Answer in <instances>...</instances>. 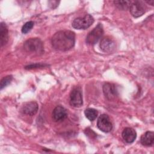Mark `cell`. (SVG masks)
I'll return each instance as SVG.
<instances>
[{"mask_svg":"<svg viewBox=\"0 0 154 154\" xmlns=\"http://www.w3.org/2000/svg\"><path fill=\"white\" fill-rule=\"evenodd\" d=\"M75 34L69 30H62L57 32L52 37V46L57 50L66 51L74 46Z\"/></svg>","mask_w":154,"mask_h":154,"instance_id":"6da1fadb","label":"cell"},{"mask_svg":"<svg viewBox=\"0 0 154 154\" xmlns=\"http://www.w3.org/2000/svg\"><path fill=\"white\" fill-rule=\"evenodd\" d=\"M23 49L28 53L37 55L42 54L44 52L43 42L38 38H31L25 41L23 44Z\"/></svg>","mask_w":154,"mask_h":154,"instance_id":"7a4b0ae2","label":"cell"},{"mask_svg":"<svg viewBox=\"0 0 154 154\" xmlns=\"http://www.w3.org/2000/svg\"><path fill=\"white\" fill-rule=\"evenodd\" d=\"M94 22V18L90 14H86L82 17L76 18L72 22V26L77 29H85Z\"/></svg>","mask_w":154,"mask_h":154,"instance_id":"3957f363","label":"cell"},{"mask_svg":"<svg viewBox=\"0 0 154 154\" xmlns=\"http://www.w3.org/2000/svg\"><path fill=\"white\" fill-rule=\"evenodd\" d=\"M103 34V29L101 23H98L97 25L91 30L86 37V42L87 44L93 45L96 44L102 37Z\"/></svg>","mask_w":154,"mask_h":154,"instance_id":"277c9868","label":"cell"},{"mask_svg":"<svg viewBox=\"0 0 154 154\" xmlns=\"http://www.w3.org/2000/svg\"><path fill=\"white\" fill-rule=\"evenodd\" d=\"M82 103L81 89L79 87H76L70 92V104L73 107H80L82 106Z\"/></svg>","mask_w":154,"mask_h":154,"instance_id":"5b68a950","label":"cell"},{"mask_svg":"<svg viewBox=\"0 0 154 154\" xmlns=\"http://www.w3.org/2000/svg\"><path fill=\"white\" fill-rule=\"evenodd\" d=\"M131 14L134 17H138L144 14L146 10V6L140 1H135L132 2L129 7Z\"/></svg>","mask_w":154,"mask_h":154,"instance_id":"8992f818","label":"cell"},{"mask_svg":"<svg viewBox=\"0 0 154 154\" xmlns=\"http://www.w3.org/2000/svg\"><path fill=\"white\" fill-rule=\"evenodd\" d=\"M98 128L104 132H109L112 129V125L109 116L103 114L99 116L97 122Z\"/></svg>","mask_w":154,"mask_h":154,"instance_id":"52a82bcc","label":"cell"},{"mask_svg":"<svg viewBox=\"0 0 154 154\" xmlns=\"http://www.w3.org/2000/svg\"><path fill=\"white\" fill-rule=\"evenodd\" d=\"M103 92L105 97L109 100L115 99L118 96V92L116 85L109 82L105 83L103 85Z\"/></svg>","mask_w":154,"mask_h":154,"instance_id":"ba28073f","label":"cell"},{"mask_svg":"<svg viewBox=\"0 0 154 154\" xmlns=\"http://www.w3.org/2000/svg\"><path fill=\"white\" fill-rule=\"evenodd\" d=\"M100 48L105 53H111L116 49V43L111 38L105 37L101 40Z\"/></svg>","mask_w":154,"mask_h":154,"instance_id":"9c48e42d","label":"cell"},{"mask_svg":"<svg viewBox=\"0 0 154 154\" xmlns=\"http://www.w3.org/2000/svg\"><path fill=\"white\" fill-rule=\"evenodd\" d=\"M38 109V104L35 102L32 101L25 103L21 108V112L23 114L32 116L37 113Z\"/></svg>","mask_w":154,"mask_h":154,"instance_id":"30bf717a","label":"cell"},{"mask_svg":"<svg viewBox=\"0 0 154 154\" xmlns=\"http://www.w3.org/2000/svg\"><path fill=\"white\" fill-rule=\"evenodd\" d=\"M67 117L66 109L62 106H57L52 111V118L55 122H60Z\"/></svg>","mask_w":154,"mask_h":154,"instance_id":"8fae6325","label":"cell"},{"mask_svg":"<svg viewBox=\"0 0 154 154\" xmlns=\"http://www.w3.org/2000/svg\"><path fill=\"white\" fill-rule=\"evenodd\" d=\"M122 137L126 143H132L135 141L137 137V133L134 129L126 128L122 132Z\"/></svg>","mask_w":154,"mask_h":154,"instance_id":"7c38bea8","label":"cell"},{"mask_svg":"<svg viewBox=\"0 0 154 154\" xmlns=\"http://www.w3.org/2000/svg\"><path fill=\"white\" fill-rule=\"evenodd\" d=\"M140 142L144 146H152L154 143V133L152 131H147L142 135Z\"/></svg>","mask_w":154,"mask_h":154,"instance_id":"4fadbf2b","label":"cell"},{"mask_svg":"<svg viewBox=\"0 0 154 154\" xmlns=\"http://www.w3.org/2000/svg\"><path fill=\"white\" fill-rule=\"evenodd\" d=\"M8 40V28L6 24L4 22L1 23L0 26V42L1 46L5 45Z\"/></svg>","mask_w":154,"mask_h":154,"instance_id":"5bb4252c","label":"cell"},{"mask_svg":"<svg viewBox=\"0 0 154 154\" xmlns=\"http://www.w3.org/2000/svg\"><path fill=\"white\" fill-rule=\"evenodd\" d=\"M132 1H121V0H116L114 1V4L115 6L121 10H126L129 9V7L131 5Z\"/></svg>","mask_w":154,"mask_h":154,"instance_id":"9a60e30c","label":"cell"},{"mask_svg":"<svg viewBox=\"0 0 154 154\" xmlns=\"http://www.w3.org/2000/svg\"><path fill=\"white\" fill-rule=\"evenodd\" d=\"M84 114L85 117L90 121L94 120L97 117L98 112L94 108H87L85 110Z\"/></svg>","mask_w":154,"mask_h":154,"instance_id":"2e32d148","label":"cell"},{"mask_svg":"<svg viewBox=\"0 0 154 154\" xmlns=\"http://www.w3.org/2000/svg\"><path fill=\"white\" fill-rule=\"evenodd\" d=\"M34 22L32 21H29L26 22L22 26V32L23 34H26L27 32H28L34 26Z\"/></svg>","mask_w":154,"mask_h":154,"instance_id":"e0dca14e","label":"cell"},{"mask_svg":"<svg viewBox=\"0 0 154 154\" xmlns=\"http://www.w3.org/2000/svg\"><path fill=\"white\" fill-rule=\"evenodd\" d=\"M13 77L11 75H8L5 77H4L1 81V89H3L5 87L8 85L11 81Z\"/></svg>","mask_w":154,"mask_h":154,"instance_id":"ac0fdd59","label":"cell"},{"mask_svg":"<svg viewBox=\"0 0 154 154\" xmlns=\"http://www.w3.org/2000/svg\"><path fill=\"white\" fill-rule=\"evenodd\" d=\"M85 133L86 135L90 136L91 138H94L96 136V134L92 131V129H90L89 128H87L85 130Z\"/></svg>","mask_w":154,"mask_h":154,"instance_id":"d6986e66","label":"cell"},{"mask_svg":"<svg viewBox=\"0 0 154 154\" xmlns=\"http://www.w3.org/2000/svg\"><path fill=\"white\" fill-rule=\"evenodd\" d=\"M146 2H147L148 4H150L151 5H153V2H154V1H153V0H152V1H146Z\"/></svg>","mask_w":154,"mask_h":154,"instance_id":"ffe728a7","label":"cell"}]
</instances>
